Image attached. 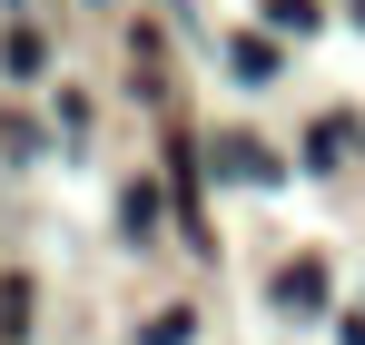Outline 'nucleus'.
<instances>
[{"instance_id":"1","label":"nucleus","mask_w":365,"mask_h":345,"mask_svg":"<svg viewBox=\"0 0 365 345\" xmlns=\"http://www.w3.org/2000/svg\"><path fill=\"white\" fill-rule=\"evenodd\" d=\"M277 296H287L297 316H316V306H326V267H287V277H277Z\"/></svg>"},{"instance_id":"2","label":"nucleus","mask_w":365,"mask_h":345,"mask_svg":"<svg viewBox=\"0 0 365 345\" xmlns=\"http://www.w3.org/2000/svg\"><path fill=\"white\" fill-rule=\"evenodd\" d=\"M237 79H277V50L267 40H237Z\"/></svg>"},{"instance_id":"3","label":"nucleus","mask_w":365,"mask_h":345,"mask_svg":"<svg viewBox=\"0 0 365 345\" xmlns=\"http://www.w3.org/2000/svg\"><path fill=\"white\" fill-rule=\"evenodd\" d=\"M267 20H277V30H306V20H316V0H267Z\"/></svg>"},{"instance_id":"4","label":"nucleus","mask_w":365,"mask_h":345,"mask_svg":"<svg viewBox=\"0 0 365 345\" xmlns=\"http://www.w3.org/2000/svg\"><path fill=\"white\" fill-rule=\"evenodd\" d=\"M356 10H365V0H356Z\"/></svg>"}]
</instances>
